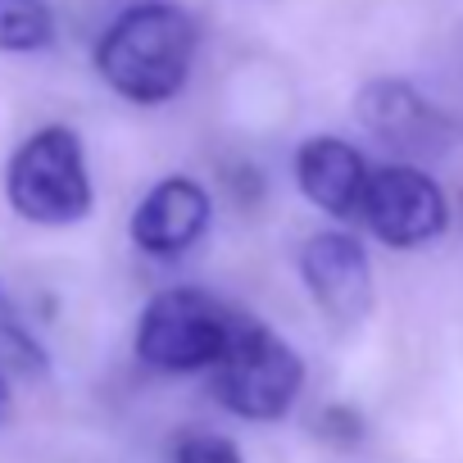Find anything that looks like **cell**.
I'll list each match as a JSON object with an SVG mask.
<instances>
[{
	"label": "cell",
	"instance_id": "6da1fadb",
	"mask_svg": "<svg viewBox=\"0 0 463 463\" xmlns=\"http://www.w3.org/2000/svg\"><path fill=\"white\" fill-rule=\"evenodd\" d=\"M195 51H200V28L182 5L137 0L96 42V73L114 96L155 109L186 91Z\"/></svg>",
	"mask_w": 463,
	"mask_h": 463
},
{
	"label": "cell",
	"instance_id": "7a4b0ae2",
	"mask_svg": "<svg viewBox=\"0 0 463 463\" xmlns=\"http://www.w3.org/2000/svg\"><path fill=\"white\" fill-rule=\"evenodd\" d=\"M209 373L218 404L246 422H282L305 391L300 350L255 314L232 318L227 345Z\"/></svg>",
	"mask_w": 463,
	"mask_h": 463
},
{
	"label": "cell",
	"instance_id": "3957f363",
	"mask_svg": "<svg viewBox=\"0 0 463 463\" xmlns=\"http://www.w3.org/2000/svg\"><path fill=\"white\" fill-rule=\"evenodd\" d=\"M5 200L24 222H37V227L82 222L96 204L82 137L60 123L24 137L5 164Z\"/></svg>",
	"mask_w": 463,
	"mask_h": 463
},
{
	"label": "cell",
	"instance_id": "277c9868",
	"mask_svg": "<svg viewBox=\"0 0 463 463\" xmlns=\"http://www.w3.org/2000/svg\"><path fill=\"white\" fill-rule=\"evenodd\" d=\"M232 318L237 309H227L200 287H168L150 296V305L137 318L132 350L146 368L155 373H209L227 345Z\"/></svg>",
	"mask_w": 463,
	"mask_h": 463
},
{
	"label": "cell",
	"instance_id": "5b68a950",
	"mask_svg": "<svg viewBox=\"0 0 463 463\" xmlns=\"http://www.w3.org/2000/svg\"><path fill=\"white\" fill-rule=\"evenodd\" d=\"M359 222L386 250H422V246L445 237L449 200H445L440 182L427 168H418L409 159H395V164L368 168L364 200H359Z\"/></svg>",
	"mask_w": 463,
	"mask_h": 463
},
{
	"label": "cell",
	"instance_id": "8992f818",
	"mask_svg": "<svg viewBox=\"0 0 463 463\" xmlns=\"http://www.w3.org/2000/svg\"><path fill=\"white\" fill-rule=\"evenodd\" d=\"M300 282L309 300L323 309V318L336 327H359L373 314V300H377L373 260L364 241L341 227L314 232L300 246Z\"/></svg>",
	"mask_w": 463,
	"mask_h": 463
},
{
	"label": "cell",
	"instance_id": "52a82bcc",
	"mask_svg": "<svg viewBox=\"0 0 463 463\" xmlns=\"http://www.w3.org/2000/svg\"><path fill=\"white\" fill-rule=\"evenodd\" d=\"M209 218H213L209 191L186 173H168L137 200L128 218V237L150 260H182L209 232Z\"/></svg>",
	"mask_w": 463,
	"mask_h": 463
},
{
	"label": "cell",
	"instance_id": "ba28073f",
	"mask_svg": "<svg viewBox=\"0 0 463 463\" xmlns=\"http://www.w3.org/2000/svg\"><path fill=\"white\" fill-rule=\"evenodd\" d=\"M354 118L400 155H436L449 146L454 123L404 78H373L354 96Z\"/></svg>",
	"mask_w": 463,
	"mask_h": 463
},
{
	"label": "cell",
	"instance_id": "9c48e42d",
	"mask_svg": "<svg viewBox=\"0 0 463 463\" xmlns=\"http://www.w3.org/2000/svg\"><path fill=\"white\" fill-rule=\"evenodd\" d=\"M296 186L300 195L323 209L327 218H359V200H364V182H368V159L359 155V146H350L345 137H332V132H318V137H305L296 146Z\"/></svg>",
	"mask_w": 463,
	"mask_h": 463
},
{
	"label": "cell",
	"instance_id": "30bf717a",
	"mask_svg": "<svg viewBox=\"0 0 463 463\" xmlns=\"http://www.w3.org/2000/svg\"><path fill=\"white\" fill-rule=\"evenodd\" d=\"M0 373H14V377H28V382H37V377L51 373L46 345L33 336V327L14 309V300H10L5 287H0Z\"/></svg>",
	"mask_w": 463,
	"mask_h": 463
},
{
	"label": "cell",
	"instance_id": "8fae6325",
	"mask_svg": "<svg viewBox=\"0 0 463 463\" xmlns=\"http://www.w3.org/2000/svg\"><path fill=\"white\" fill-rule=\"evenodd\" d=\"M55 42L51 0H0V55H33Z\"/></svg>",
	"mask_w": 463,
	"mask_h": 463
},
{
	"label": "cell",
	"instance_id": "7c38bea8",
	"mask_svg": "<svg viewBox=\"0 0 463 463\" xmlns=\"http://www.w3.org/2000/svg\"><path fill=\"white\" fill-rule=\"evenodd\" d=\"M177 463H241V449H237V440H227V436L191 431L177 445Z\"/></svg>",
	"mask_w": 463,
	"mask_h": 463
},
{
	"label": "cell",
	"instance_id": "4fadbf2b",
	"mask_svg": "<svg viewBox=\"0 0 463 463\" xmlns=\"http://www.w3.org/2000/svg\"><path fill=\"white\" fill-rule=\"evenodd\" d=\"M323 436L327 440H336V445H354V440H364V418L354 413V409H345V404H332V409H323Z\"/></svg>",
	"mask_w": 463,
	"mask_h": 463
},
{
	"label": "cell",
	"instance_id": "5bb4252c",
	"mask_svg": "<svg viewBox=\"0 0 463 463\" xmlns=\"http://www.w3.org/2000/svg\"><path fill=\"white\" fill-rule=\"evenodd\" d=\"M10 418V382H5V373H0V422Z\"/></svg>",
	"mask_w": 463,
	"mask_h": 463
}]
</instances>
